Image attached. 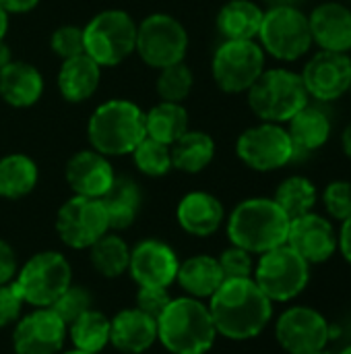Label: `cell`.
Masks as SVG:
<instances>
[{
  "instance_id": "cell-1",
  "label": "cell",
  "mask_w": 351,
  "mask_h": 354,
  "mask_svg": "<svg viewBox=\"0 0 351 354\" xmlns=\"http://www.w3.org/2000/svg\"><path fill=\"white\" fill-rule=\"evenodd\" d=\"M207 307L217 336L236 342L257 338L273 317V303L252 278L223 280Z\"/></svg>"
},
{
  "instance_id": "cell-2",
  "label": "cell",
  "mask_w": 351,
  "mask_h": 354,
  "mask_svg": "<svg viewBox=\"0 0 351 354\" xmlns=\"http://www.w3.org/2000/svg\"><path fill=\"white\" fill-rule=\"evenodd\" d=\"M217 340L209 307L192 297L172 299L157 317V342L172 354H207Z\"/></svg>"
},
{
  "instance_id": "cell-3",
  "label": "cell",
  "mask_w": 351,
  "mask_h": 354,
  "mask_svg": "<svg viewBox=\"0 0 351 354\" xmlns=\"http://www.w3.org/2000/svg\"><path fill=\"white\" fill-rule=\"evenodd\" d=\"M288 230L290 218L273 199L267 197L244 199L228 218V236L232 245L252 255H263L285 245Z\"/></svg>"
},
{
  "instance_id": "cell-4",
  "label": "cell",
  "mask_w": 351,
  "mask_h": 354,
  "mask_svg": "<svg viewBox=\"0 0 351 354\" xmlns=\"http://www.w3.org/2000/svg\"><path fill=\"white\" fill-rule=\"evenodd\" d=\"M91 149L103 156H126L147 137L145 112L128 100H110L97 106L87 122Z\"/></svg>"
},
{
  "instance_id": "cell-5",
  "label": "cell",
  "mask_w": 351,
  "mask_h": 354,
  "mask_svg": "<svg viewBox=\"0 0 351 354\" xmlns=\"http://www.w3.org/2000/svg\"><path fill=\"white\" fill-rule=\"evenodd\" d=\"M246 93L250 110L263 122L275 124L290 122L310 97L300 73L290 68H265Z\"/></svg>"
},
{
  "instance_id": "cell-6",
  "label": "cell",
  "mask_w": 351,
  "mask_h": 354,
  "mask_svg": "<svg viewBox=\"0 0 351 354\" xmlns=\"http://www.w3.org/2000/svg\"><path fill=\"white\" fill-rule=\"evenodd\" d=\"M12 282L25 305H31L33 309L52 307L72 284V268L62 253L39 251L17 270Z\"/></svg>"
},
{
  "instance_id": "cell-7",
  "label": "cell",
  "mask_w": 351,
  "mask_h": 354,
  "mask_svg": "<svg viewBox=\"0 0 351 354\" xmlns=\"http://www.w3.org/2000/svg\"><path fill=\"white\" fill-rule=\"evenodd\" d=\"M83 44L85 54L99 66H116L134 52L137 23L124 10H101L85 25Z\"/></svg>"
},
{
  "instance_id": "cell-8",
  "label": "cell",
  "mask_w": 351,
  "mask_h": 354,
  "mask_svg": "<svg viewBox=\"0 0 351 354\" xmlns=\"http://www.w3.org/2000/svg\"><path fill=\"white\" fill-rule=\"evenodd\" d=\"M257 37L261 48L281 62L300 60L312 48L308 15L298 6L281 4L265 10Z\"/></svg>"
},
{
  "instance_id": "cell-9",
  "label": "cell",
  "mask_w": 351,
  "mask_h": 354,
  "mask_svg": "<svg viewBox=\"0 0 351 354\" xmlns=\"http://www.w3.org/2000/svg\"><path fill=\"white\" fill-rule=\"evenodd\" d=\"M252 280L271 303H290L306 290L310 266L292 247L281 245L259 255Z\"/></svg>"
},
{
  "instance_id": "cell-10",
  "label": "cell",
  "mask_w": 351,
  "mask_h": 354,
  "mask_svg": "<svg viewBox=\"0 0 351 354\" xmlns=\"http://www.w3.org/2000/svg\"><path fill=\"white\" fill-rule=\"evenodd\" d=\"M213 79L225 93H244L265 71V50L254 39H225L213 54Z\"/></svg>"
},
{
  "instance_id": "cell-11",
  "label": "cell",
  "mask_w": 351,
  "mask_h": 354,
  "mask_svg": "<svg viewBox=\"0 0 351 354\" xmlns=\"http://www.w3.org/2000/svg\"><path fill=\"white\" fill-rule=\"evenodd\" d=\"M134 50L145 64L166 68L184 60L188 50V33L176 17L155 12L137 25Z\"/></svg>"
},
{
  "instance_id": "cell-12",
  "label": "cell",
  "mask_w": 351,
  "mask_h": 354,
  "mask_svg": "<svg viewBox=\"0 0 351 354\" xmlns=\"http://www.w3.org/2000/svg\"><path fill=\"white\" fill-rule=\"evenodd\" d=\"M236 153L250 170L273 172L294 160L296 147L290 139L288 129L275 122H261L246 129L238 137Z\"/></svg>"
},
{
  "instance_id": "cell-13",
  "label": "cell",
  "mask_w": 351,
  "mask_h": 354,
  "mask_svg": "<svg viewBox=\"0 0 351 354\" xmlns=\"http://www.w3.org/2000/svg\"><path fill=\"white\" fill-rule=\"evenodd\" d=\"M56 232L66 247L77 251L89 249L95 241L110 232L103 203L99 199L72 195L56 214Z\"/></svg>"
},
{
  "instance_id": "cell-14",
  "label": "cell",
  "mask_w": 351,
  "mask_h": 354,
  "mask_svg": "<svg viewBox=\"0 0 351 354\" xmlns=\"http://www.w3.org/2000/svg\"><path fill=\"white\" fill-rule=\"evenodd\" d=\"M275 340L288 354H314L331 340V324L314 307L296 305L275 322Z\"/></svg>"
},
{
  "instance_id": "cell-15",
  "label": "cell",
  "mask_w": 351,
  "mask_h": 354,
  "mask_svg": "<svg viewBox=\"0 0 351 354\" xmlns=\"http://www.w3.org/2000/svg\"><path fill=\"white\" fill-rule=\"evenodd\" d=\"M66 336V324L50 307H41L19 317L12 330V348L17 354H60Z\"/></svg>"
},
{
  "instance_id": "cell-16",
  "label": "cell",
  "mask_w": 351,
  "mask_h": 354,
  "mask_svg": "<svg viewBox=\"0 0 351 354\" xmlns=\"http://www.w3.org/2000/svg\"><path fill=\"white\" fill-rule=\"evenodd\" d=\"M310 97L319 102H335L350 93L351 58L343 52H317L300 73Z\"/></svg>"
},
{
  "instance_id": "cell-17",
  "label": "cell",
  "mask_w": 351,
  "mask_h": 354,
  "mask_svg": "<svg viewBox=\"0 0 351 354\" xmlns=\"http://www.w3.org/2000/svg\"><path fill=\"white\" fill-rule=\"evenodd\" d=\"M178 268L176 251L159 239H145L130 249L128 274L139 286L170 288L176 282Z\"/></svg>"
},
{
  "instance_id": "cell-18",
  "label": "cell",
  "mask_w": 351,
  "mask_h": 354,
  "mask_svg": "<svg viewBox=\"0 0 351 354\" xmlns=\"http://www.w3.org/2000/svg\"><path fill=\"white\" fill-rule=\"evenodd\" d=\"M285 245L292 247L308 266H319L335 255L337 230L325 216L308 212L290 220Z\"/></svg>"
},
{
  "instance_id": "cell-19",
  "label": "cell",
  "mask_w": 351,
  "mask_h": 354,
  "mask_svg": "<svg viewBox=\"0 0 351 354\" xmlns=\"http://www.w3.org/2000/svg\"><path fill=\"white\" fill-rule=\"evenodd\" d=\"M64 176L68 187L74 191V195L101 199L112 187L116 172L108 156L95 149H81L68 160Z\"/></svg>"
},
{
  "instance_id": "cell-20",
  "label": "cell",
  "mask_w": 351,
  "mask_h": 354,
  "mask_svg": "<svg viewBox=\"0 0 351 354\" xmlns=\"http://www.w3.org/2000/svg\"><path fill=\"white\" fill-rule=\"evenodd\" d=\"M312 44L327 52L351 50V10L341 2H321L308 15Z\"/></svg>"
},
{
  "instance_id": "cell-21",
  "label": "cell",
  "mask_w": 351,
  "mask_h": 354,
  "mask_svg": "<svg viewBox=\"0 0 351 354\" xmlns=\"http://www.w3.org/2000/svg\"><path fill=\"white\" fill-rule=\"evenodd\" d=\"M157 342V322L137 307L110 319V344L124 354H145Z\"/></svg>"
},
{
  "instance_id": "cell-22",
  "label": "cell",
  "mask_w": 351,
  "mask_h": 354,
  "mask_svg": "<svg viewBox=\"0 0 351 354\" xmlns=\"http://www.w3.org/2000/svg\"><path fill=\"white\" fill-rule=\"evenodd\" d=\"M176 220L184 232L203 239L215 234L221 228L225 209L215 195L207 191H192L180 199L176 207Z\"/></svg>"
},
{
  "instance_id": "cell-23",
  "label": "cell",
  "mask_w": 351,
  "mask_h": 354,
  "mask_svg": "<svg viewBox=\"0 0 351 354\" xmlns=\"http://www.w3.org/2000/svg\"><path fill=\"white\" fill-rule=\"evenodd\" d=\"M43 93L41 73L21 60H10L0 68V97L12 108H29Z\"/></svg>"
},
{
  "instance_id": "cell-24",
  "label": "cell",
  "mask_w": 351,
  "mask_h": 354,
  "mask_svg": "<svg viewBox=\"0 0 351 354\" xmlns=\"http://www.w3.org/2000/svg\"><path fill=\"white\" fill-rule=\"evenodd\" d=\"M101 81V66L87 54L62 60L58 71V89L66 102L79 104L89 100Z\"/></svg>"
},
{
  "instance_id": "cell-25",
  "label": "cell",
  "mask_w": 351,
  "mask_h": 354,
  "mask_svg": "<svg viewBox=\"0 0 351 354\" xmlns=\"http://www.w3.org/2000/svg\"><path fill=\"white\" fill-rule=\"evenodd\" d=\"M223 272L217 257L211 255H192L178 268L176 282L186 292V297L209 301L215 290L223 284Z\"/></svg>"
},
{
  "instance_id": "cell-26",
  "label": "cell",
  "mask_w": 351,
  "mask_h": 354,
  "mask_svg": "<svg viewBox=\"0 0 351 354\" xmlns=\"http://www.w3.org/2000/svg\"><path fill=\"white\" fill-rule=\"evenodd\" d=\"M99 201L106 207L110 230L116 232V230L128 228L137 220L141 203H143V193H141V187L132 178L116 176L112 187Z\"/></svg>"
},
{
  "instance_id": "cell-27",
  "label": "cell",
  "mask_w": 351,
  "mask_h": 354,
  "mask_svg": "<svg viewBox=\"0 0 351 354\" xmlns=\"http://www.w3.org/2000/svg\"><path fill=\"white\" fill-rule=\"evenodd\" d=\"M333 124L325 110L319 106L306 104L296 116L288 122L290 139L296 147V151H317L321 149L329 137H331Z\"/></svg>"
},
{
  "instance_id": "cell-28",
  "label": "cell",
  "mask_w": 351,
  "mask_h": 354,
  "mask_svg": "<svg viewBox=\"0 0 351 354\" xmlns=\"http://www.w3.org/2000/svg\"><path fill=\"white\" fill-rule=\"evenodd\" d=\"M265 10L252 0H230L217 15L223 39H257Z\"/></svg>"
},
{
  "instance_id": "cell-29",
  "label": "cell",
  "mask_w": 351,
  "mask_h": 354,
  "mask_svg": "<svg viewBox=\"0 0 351 354\" xmlns=\"http://www.w3.org/2000/svg\"><path fill=\"white\" fill-rule=\"evenodd\" d=\"M172 168L188 174L205 170L215 158V141L203 131H186L180 139L170 145Z\"/></svg>"
},
{
  "instance_id": "cell-30",
  "label": "cell",
  "mask_w": 351,
  "mask_h": 354,
  "mask_svg": "<svg viewBox=\"0 0 351 354\" xmlns=\"http://www.w3.org/2000/svg\"><path fill=\"white\" fill-rule=\"evenodd\" d=\"M39 178L37 164L25 153H8L0 160V197L23 199L27 197Z\"/></svg>"
},
{
  "instance_id": "cell-31",
  "label": "cell",
  "mask_w": 351,
  "mask_h": 354,
  "mask_svg": "<svg viewBox=\"0 0 351 354\" xmlns=\"http://www.w3.org/2000/svg\"><path fill=\"white\" fill-rule=\"evenodd\" d=\"M188 131V112L182 104L159 102L145 114V133L147 137L172 145Z\"/></svg>"
},
{
  "instance_id": "cell-32",
  "label": "cell",
  "mask_w": 351,
  "mask_h": 354,
  "mask_svg": "<svg viewBox=\"0 0 351 354\" xmlns=\"http://www.w3.org/2000/svg\"><path fill=\"white\" fill-rule=\"evenodd\" d=\"M89 259H91L93 270L99 276L114 280V278L128 274L130 247L124 243L122 236H118L114 230H110L89 247Z\"/></svg>"
},
{
  "instance_id": "cell-33",
  "label": "cell",
  "mask_w": 351,
  "mask_h": 354,
  "mask_svg": "<svg viewBox=\"0 0 351 354\" xmlns=\"http://www.w3.org/2000/svg\"><path fill=\"white\" fill-rule=\"evenodd\" d=\"M68 338L72 348L99 354L106 346H110V317L97 309H89L68 326Z\"/></svg>"
},
{
  "instance_id": "cell-34",
  "label": "cell",
  "mask_w": 351,
  "mask_h": 354,
  "mask_svg": "<svg viewBox=\"0 0 351 354\" xmlns=\"http://www.w3.org/2000/svg\"><path fill=\"white\" fill-rule=\"evenodd\" d=\"M317 199H319V191H317L314 183L300 174L288 176L285 180H281L279 187L275 189V197H273V201L283 209V214L290 220L312 212L317 205Z\"/></svg>"
},
{
  "instance_id": "cell-35",
  "label": "cell",
  "mask_w": 351,
  "mask_h": 354,
  "mask_svg": "<svg viewBox=\"0 0 351 354\" xmlns=\"http://www.w3.org/2000/svg\"><path fill=\"white\" fill-rule=\"evenodd\" d=\"M132 160L139 172L151 178L166 176L172 170V151L170 145L159 143L151 137H145L134 149H132Z\"/></svg>"
},
{
  "instance_id": "cell-36",
  "label": "cell",
  "mask_w": 351,
  "mask_h": 354,
  "mask_svg": "<svg viewBox=\"0 0 351 354\" xmlns=\"http://www.w3.org/2000/svg\"><path fill=\"white\" fill-rule=\"evenodd\" d=\"M194 77L192 71L182 62H176L172 66L159 68V77H157V93L161 97V102H176L182 104L190 89H192Z\"/></svg>"
},
{
  "instance_id": "cell-37",
  "label": "cell",
  "mask_w": 351,
  "mask_h": 354,
  "mask_svg": "<svg viewBox=\"0 0 351 354\" xmlns=\"http://www.w3.org/2000/svg\"><path fill=\"white\" fill-rule=\"evenodd\" d=\"M64 324L66 328L77 319L81 317L85 311L93 309V295L89 292V288L85 286H79V284H70L58 299L56 303L50 307Z\"/></svg>"
},
{
  "instance_id": "cell-38",
  "label": "cell",
  "mask_w": 351,
  "mask_h": 354,
  "mask_svg": "<svg viewBox=\"0 0 351 354\" xmlns=\"http://www.w3.org/2000/svg\"><path fill=\"white\" fill-rule=\"evenodd\" d=\"M323 205L327 214L337 220L345 222L351 218V183L350 180H333L323 191Z\"/></svg>"
},
{
  "instance_id": "cell-39",
  "label": "cell",
  "mask_w": 351,
  "mask_h": 354,
  "mask_svg": "<svg viewBox=\"0 0 351 354\" xmlns=\"http://www.w3.org/2000/svg\"><path fill=\"white\" fill-rule=\"evenodd\" d=\"M219 268L223 272L225 280H234V278H252L254 272V259L252 253L232 245L230 249H225L219 257Z\"/></svg>"
},
{
  "instance_id": "cell-40",
  "label": "cell",
  "mask_w": 351,
  "mask_h": 354,
  "mask_svg": "<svg viewBox=\"0 0 351 354\" xmlns=\"http://www.w3.org/2000/svg\"><path fill=\"white\" fill-rule=\"evenodd\" d=\"M52 50L62 58H74L79 54H85L83 44V29L74 25H62L52 33Z\"/></svg>"
},
{
  "instance_id": "cell-41",
  "label": "cell",
  "mask_w": 351,
  "mask_h": 354,
  "mask_svg": "<svg viewBox=\"0 0 351 354\" xmlns=\"http://www.w3.org/2000/svg\"><path fill=\"white\" fill-rule=\"evenodd\" d=\"M23 307H25V301L19 295L14 282L2 284L0 286V330L17 324L23 313Z\"/></svg>"
},
{
  "instance_id": "cell-42",
  "label": "cell",
  "mask_w": 351,
  "mask_h": 354,
  "mask_svg": "<svg viewBox=\"0 0 351 354\" xmlns=\"http://www.w3.org/2000/svg\"><path fill=\"white\" fill-rule=\"evenodd\" d=\"M172 301L168 288H155V286H139L137 292V309L147 313L157 322V317L163 313L168 303Z\"/></svg>"
},
{
  "instance_id": "cell-43",
  "label": "cell",
  "mask_w": 351,
  "mask_h": 354,
  "mask_svg": "<svg viewBox=\"0 0 351 354\" xmlns=\"http://www.w3.org/2000/svg\"><path fill=\"white\" fill-rule=\"evenodd\" d=\"M17 270H19V266H17V255H14L12 247L0 239V286L12 282L17 276Z\"/></svg>"
},
{
  "instance_id": "cell-44",
  "label": "cell",
  "mask_w": 351,
  "mask_h": 354,
  "mask_svg": "<svg viewBox=\"0 0 351 354\" xmlns=\"http://www.w3.org/2000/svg\"><path fill=\"white\" fill-rule=\"evenodd\" d=\"M337 249L351 266V218L341 222V230L337 232Z\"/></svg>"
},
{
  "instance_id": "cell-45",
  "label": "cell",
  "mask_w": 351,
  "mask_h": 354,
  "mask_svg": "<svg viewBox=\"0 0 351 354\" xmlns=\"http://www.w3.org/2000/svg\"><path fill=\"white\" fill-rule=\"evenodd\" d=\"M39 4V0H0V6L6 12H29Z\"/></svg>"
},
{
  "instance_id": "cell-46",
  "label": "cell",
  "mask_w": 351,
  "mask_h": 354,
  "mask_svg": "<svg viewBox=\"0 0 351 354\" xmlns=\"http://www.w3.org/2000/svg\"><path fill=\"white\" fill-rule=\"evenodd\" d=\"M341 147H343V153L351 160V122H348V127L341 133Z\"/></svg>"
},
{
  "instance_id": "cell-47",
  "label": "cell",
  "mask_w": 351,
  "mask_h": 354,
  "mask_svg": "<svg viewBox=\"0 0 351 354\" xmlns=\"http://www.w3.org/2000/svg\"><path fill=\"white\" fill-rule=\"evenodd\" d=\"M10 60H12V58H10V48H8V46L4 44V39H2V41H0V68L6 66Z\"/></svg>"
},
{
  "instance_id": "cell-48",
  "label": "cell",
  "mask_w": 351,
  "mask_h": 354,
  "mask_svg": "<svg viewBox=\"0 0 351 354\" xmlns=\"http://www.w3.org/2000/svg\"><path fill=\"white\" fill-rule=\"evenodd\" d=\"M6 29H8V12L0 6V41L6 35Z\"/></svg>"
},
{
  "instance_id": "cell-49",
  "label": "cell",
  "mask_w": 351,
  "mask_h": 354,
  "mask_svg": "<svg viewBox=\"0 0 351 354\" xmlns=\"http://www.w3.org/2000/svg\"><path fill=\"white\" fill-rule=\"evenodd\" d=\"M273 2V6H281V4H285V6H296V2H300V0H271Z\"/></svg>"
},
{
  "instance_id": "cell-50",
  "label": "cell",
  "mask_w": 351,
  "mask_h": 354,
  "mask_svg": "<svg viewBox=\"0 0 351 354\" xmlns=\"http://www.w3.org/2000/svg\"><path fill=\"white\" fill-rule=\"evenodd\" d=\"M60 354H91V353H83V351H77V348H72V351H66V353H60Z\"/></svg>"
},
{
  "instance_id": "cell-51",
  "label": "cell",
  "mask_w": 351,
  "mask_h": 354,
  "mask_svg": "<svg viewBox=\"0 0 351 354\" xmlns=\"http://www.w3.org/2000/svg\"><path fill=\"white\" fill-rule=\"evenodd\" d=\"M339 354H351V344H348L345 348H341V353Z\"/></svg>"
},
{
  "instance_id": "cell-52",
  "label": "cell",
  "mask_w": 351,
  "mask_h": 354,
  "mask_svg": "<svg viewBox=\"0 0 351 354\" xmlns=\"http://www.w3.org/2000/svg\"><path fill=\"white\" fill-rule=\"evenodd\" d=\"M314 354H329V353H325V351H321V353H314Z\"/></svg>"
},
{
  "instance_id": "cell-53",
  "label": "cell",
  "mask_w": 351,
  "mask_h": 354,
  "mask_svg": "<svg viewBox=\"0 0 351 354\" xmlns=\"http://www.w3.org/2000/svg\"><path fill=\"white\" fill-rule=\"evenodd\" d=\"M350 93H351V83H350Z\"/></svg>"
}]
</instances>
